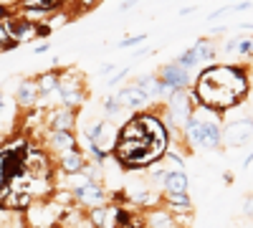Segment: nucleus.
<instances>
[{"label":"nucleus","instance_id":"obj_1","mask_svg":"<svg viewBox=\"0 0 253 228\" xmlns=\"http://www.w3.org/2000/svg\"><path fill=\"white\" fill-rule=\"evenodd\" d=\"M167 150V127L155 114H137L122 127L112 155L122 168H144L162 160Z\"/></svg>","mask_w":253,"mask_h":228},{"label":"nucleus","instance_id":"obj_2","mask_svg":"<svg viewBox=\"0 0 253 228\" xmlns=\"http://www.w3.org/2000/svg\"><path fill=\"white\" fill-rule=\"evenodd\" d=\"M195 99L203 109L223 114L225 109L241 104L248 94V76L241 66H213L198 76Z\"/></svg>","mask_w":253,"mask_h":228},{"label":"nucleus","instance_id":"obj_3","mask_svg":"<svg viewBox=\"0 0 253 228\" xmlns=\"http://www.w3.org/2000/svg\"><path fill=\"white\" fill-rule=\"evenodd\" d=\"M58 99L63 107L69 109H79L86 99V89H84V76L76 71H63L58 79V89H56Z\"/></svg>","mask_w":253,"mask_h":228},{"label":"nucleus","instance_id":"obj_4","mask_svg":"<svg viewBox=\"0 0 253 228\" xmlns=\"http://www.w3.org/2000/svg\"><path fill=\"white\" fill-rule=\"evenodd\" d=\"M157 79H160V89H162V94H175V91H182V89H187V84H190V74H187V69H182L177 61H172V64H167V66H162V71L157 74Z\"/></svg>","mask_w":253,"mask_h":228},{"label":"nucleus","instance_id":"obj_5","mask_svg":"<svg viewBox=\"0 0 253 228\" xmlns=\"http://www.w3.org/2000/svg\"><path fill=\"white\" fill-rule=\"evenodd\" d=\"M251 139H253V119L251 117L233 119L223 130V144H228V147H243Z\"/></svg>","mask_w":253,"mask_h":228},{"label":"nucleus","instance_id":"obj_6","mask_svg":"<svg viewBox=\"0 0 253 228\" xmlns=\"http://www.w3.org/2000/svg\"><path fill=\"white\" fill-rule=\"evenodd\" d=\"M74 200L81 203V205H86V208H91V205H101V203H107V190H104V185L99 180H89V182H84L81 188H74L71 190Z\"/></svg>","mask_w":253,"mask_h":228},{"label":"nucleus","instance_id":"obj_7","mask_svg":"<svg viewBox=\"0 0 253 228\" xmlns=\"http://www.w3.org/2000/svg\"><path fill=\"white\" fill-rule=\"evenodd\" d=\"M86 218L94 228H119V205H91Z\"/></svg>","mask_w":253,"mask_h":228},{"label":"nucleus","instance_id":"obj_8","mask_svg":"<svg viewBox=\"0 0 253 228\" xmlns=\"http://www.w3.org/2000/svg\"><path fill=\"white\" fill-rule=\"evenodd\" d=\"M79 109H46V130H58V132H74L76 130V122H79Z\"/></svg>","mask_w":253,"mask_h":228},{"label":"nucleus","instance_id":"obj_9","mask_svg":"<svg viewBox=\"0 0 253 228\" xmlns=\"http://www.w3.org/2000/svg\"><path fill=\"white\" fill-rule=\"evenodd\" d=\"M46 152L51 155H66L71 150H79V142H76V135L74 132H58V130H48L46 135Z\"/></svg>","mask_w":253,"mask_h":228},{"label":"nucleus","instance_id":"obj_10","mask_svg":"<svg viewBox=\"0 0 253 228\" xmlns=\"http://www.w3.org/2000/svg\"><path fill=\"white\" fill-rule=\"evenodd\" d=\"M38 99H41V94H38L36 79H20L18 89H15V104L23 112H28V109H33L38 104Z\"/></svg>","mask_w":253,"mask_h":228},{"label":"nucleus","instance_id":"obj_11","mask_svg":"<svg viewBox=\"0 0 253 228\" xmlns=\"http://www.w3.org/2000/svg\"><path fill=\"white\" fill-rule=\"evenodd\" d=\"M117 101L122 104V109H142V107H147L150 104V96H147L139 87H134V84H129V87H124L119 94H117Z\"/></svg>","mask_w":253,"mask_h":228},{"label":"nucleus","instance_id":"obj_12","mask_svg":"<svg viewBox=\"0 0 253 228\" xmlns=\"http://www.w3.org/2000/svg\"><path fill=\"white\" fill-rule=\"evenodd\" d=\"M223 144V127L215 119H205L203 122V139H200V147L205 150H218Z\"/></svg>","mask_w":253,"mask_h":228},{"label":"nucleus","instance_id":"obj_13","mask_svg":"<svg viewBox=\"0 0 253 228\" xmlns=\"http://www.w3.org/2000/svg\"><path fill=\"white\" fill-rule=\"evenodd\" d=\"M86 168V155L81 150H71L66 155H58V170L63 175H71V173H79Z\"/></svg>","mask_w":253,"mask_h":228},{"label":"nucleus","instance_id":"obj_14","mask_svg":"<svg viewBox=\"0 0 253 228\" xmlns=\"http://www.w3.org/2000/svg\"><path fill=\"white\" fill-rule=\"evenodd\" d=\"M162 185H165V193H187L190 182H187V175L180 170H165Z\"/></svg>","mask_w":253,"mask_h":228},{"label":"nucleus","instance_id":"obj_15","mask_svg":"<svg viewBox=\"0 0 253 228\" xmlns=\"http://www.w3.org/2000/svg\"><path fill=\"white\" fill-rule=\"evenodd\" d=\"M150 228H177L175 226V218L170 211H165V208H155V211H147L144 213V221Z\"/></svg>","mask_w":253,"mask_h":228},{"label":"nucleus","instance_id":"obj_16","mask_svg":"<svg viewBox=\"0 0 253 228\" xmlns=\"http://www.w3.org/2000/svg\"><path fill=\"white\" fill-rule=\"evenodd\" d=\"M58 79H61V71H43V74L36 79L41 99H46V96L56 94V89H58Z\"/></svg>","mask_w":253,"mask_h":228},{"label":"nucleus","instance_id":"obj_17","mask_svg":"<svg viewBox=\"0 0 253 228\" xmlns=\"http://www.w3.org/2000/svg\"><path fill=\"white\" fill-rule=\"evenodd\" d=\"M134 87H139L150 99H157L160 94H162V89H160V79L157 76H152V74H147V76H139L137 81H134Z\"/></svg>","mask_w":253,"mask_h":228},{"label":"nucleus","instance_id":"obj_18","mask_svg":"<svg viewBox=\"0 0 253 228\" xmlns=\"http://www.w3.org/2000/svg\"><path fill=\"white\" fill-rule=\"evenodd\" d=\"M193 48H195V53H198L200 61H208V64H210V61L215 58V46L210 44V38H200Z\"/></svg>","mask_w":253,"mask_h":228},{"label":"nucleus","instance_id":"obj_19","mask_svg":"<svg viewBox=\"0 0 253 228\" xmlns=\"http://www.w3.org/2000/svg\"><path fill=\"white\" fill-rule=\"evenodd\" d=\"M177 64H180L182 69H195V66L200 64V58H198L195 48H187L182 56H177Z\"/></svg>","mask_w":253,"mask_h":228},{"label":"nucleus","instance_id":"obj_20","mask_svg":"<svg viewBox=\"0 0 253 228\" xmlns=\"http://www.w3.org/2000/svg\"><path fill=\"white\" fill-rule=\"evenodd\" d=\"M13 48H18V44L10 38V33L5 28V20H0V51H13Z\"/></svg>","mask_w":253,"mask_h":228},{"label":"nucleus","instance_id":"obj_21","mask_svg":"<svg viewBox=\"0 0 253 228\" xmlns=\"http://www.w3.org/2000/svg\"><path fill=\"white\" fill-rule=\"evenodd\" d=\"M162 198L170 203V208H177V205H193V200H190L187 193H165Z\"/></svg>","mask_w":253,"mask_h":228},{"label":"nucleus","instance_id":"obj_22","mask_svg":"<svg viewBox=\"0 0 253 228\" xmlns=\"http://www.w3.org/2000/svg\"><path fill=\"white\" fill-rule=\"evenodd\" d=\"M162 157H165L167 162H170V165H175V170H180V173L185 170V160H182L177 152H172V150H165V155H162Z\"/></svg>","mask_w":253,"mask_h":228},{"label":"nucleus","instance_id":"obj_23","mask_svg":"<svg viewBox=\"0 0 253 228\" xmlns=\"http://www.w3.org/2000/svg\"><path fill=\"white\" fill-rule=\"evenodd\" d=\"M104 112H107L109 117H114V114L122 112V104L117 101V96H107V99H104Z\"/></svg>","mask_w":253,"mask_h":228},{"label":"nucleus","instance_id":"obj_24","mask_svg":"<svg viewBox=\"0 0 253 228\" xmlns=\"http://www.w3.org/2000/svg\"><path fill=\"white\" fill-rule=\"evenodd\" d=\"M147 41V36H126V38H122L119 41V48H129V46H139V44H144Z\"/></svg>","mask_w":253,"mask_h":228},{"label":"nucleus","instance_id":"obj_25","mask_svg":"<svg viewBox=\"0 0 253 228\" xmlns=\"http://www.w3.org/2000/svg\"><path fill=\"white\" fill-rule=\"evenodd\" d=\"M243 213H246L248 218H253V195L246 198V203H243Z\"/></svg>","mask_w":253,"mask_h":228},{"label":"nucleus","instance_id":"obj_26","mask_svg":"<svg viewBox=\"0 0 253 228\" xmlns=\"http://www.w3.org/2000/svg\"><path fill=\"white\" fill-rule=\"evenodd\" d=\"M126 74H129V69H122V71H119L117 76H112V79H109V87H117V84H119V81H122V79H124Z\"/></svg>","mask_w":253,"mask_h":228},{"label":"nucleus","instance_id":"obj_27","mask_svg":"<svg viewBox=\"0 0 253 228\" xmlns=\"http://www.w3.org/2000/svg\"><path fill=\"white\" fill-rule=\"evenodd\" d=\"M96 3H101V0H79V3H76V5H79L81 10H89V8H94Z\"/></svg>","mask_w":253,"mask_h":228},{"label":"nucleus","instance_id":"obj_28","mask_svg":"<svg viewBox=\"0 0 253 228\" xmlns=\"http://www.w3.org/2000/svg\"><path fill=\"white\" fill-rule=\"evenodd\" d=\"M137 3H139V0H124V3L119 5V13H126V10H132V8H134Z\"/></svg>","mask_w":253,"mask_h":228},{"label":"nucleus","instance_id":"obj_29","mask_svg":"<svg viewBox=\"0 0 253 228\" xmlns=\"http://www.w3.org/2000/svg\"><path fill=\"white\" fill-rule=\"evenodd\" d=\"M48 51H51V44H38V48H33L36 56H43V53H48Z\"/></svg>","mask_w":253,"mask_h":228},{"label":"nucleus","instance_id":"obj_30","mask_svg":"<svg viewBox=\"0 0 253 228\" xmlns=\"http://www.w3.org/2000/svg\"><path fill=\"white\" fill-rule=\"evenodd\" d=\"M112 69H117V66H114V64H101L99 74H101V76H107V74H112Z\"/></svg>","mask_w":253,"mask_h":228},{"label":"nucleus","instance_id":"obj_31","mask_svg":"<svg viewBox=\"0 0 253 228\" xmlns=\"http://www.w3.org/2000/svg\"><path fill=\"white\" fill-rule=\"evenodd\" d=\"M251 8V0H243V3H233V10H248Z\"/></svg>","mask_w":253,"mask_h":228},{"label":"nucleus","instance_id":"obj_32","mask_svg":"<svg viewBox=\"0 0 253 228\" xmlns=\"http://www.w3.org/2000/svg\"><path fill=\"white\" fill-rule=\"evenodd\" d=\"M190 13H195V8H182L180 10V15H190Z\"/></svg>","mask_w":253,"mask_h":228},{"label":"nucleus","instance_id":"obj_33","mask_svg":"<svg viewBox=\"0 0 253 228\" xmlns=\"http://www.w3.org/2000/svg\"><path fill=\"white\" fill-rule=\"evenodd\" d=\"M251 162H253V152H251V155H248V157L243 160V168H248V165H251Z\"/></svg>","mask_w":253,"mask_h":228},{"label":"nucleus","instance_id":"obj_34","mask_svg":"<svg viewBox=\"0 0 253 228\" xmlns=\"http://www.w3.org/2000/svg\"><path fill=\"white\" fill-rule=\"evenodd\" d=\"M5 109V96H3V91H0V112Z\"/></svg>","mask_w":253,"mask_h":228},{"label":"nucleus","instance_id":"obj_35","mask_svg":"<svg viewBox=\"0 0 253 228\" xmlns=\"http://www.w3.org/2000/svg\"><path fill=\"white\" fill-rule=\"evenodd\" d=\"M53 228H74V226H53Z\"/></svg>","mask_w":253,"mask_h":228},{"label":"nucleus","instance_id":"obj_36","mask_svg":"<svg viewBox=\"0 0 253 228\" xmlns=\"http://www.w3.org/2000/svg\"><path fill=\"white\" fill-rule=\"evenodd\" d=\"M5 142V135H0V144H3Z\"/></svg>","mask_w":253,"mask_h":228},{"label":"nucleus","instance_id":"obj_37","mask_svg":"<svg viewBox=\"0 0 253 228\" xmlns=\"http://www.w3.org/2000/svg\"><path fill=\"white\" fill-rule=\"evenodd\" d=\"M119 228H137V226H119Z\"/></svg>","mask_w":253,"mask_h":228},{"label":"nucleus","instance_id":"obj_38","mask_svg":"<svg viewBox=\"0 0 253 228\" xmlns=\"http://www.w3.org/2000/svg\"><path fill=\"white\" fill-rule=\"evenodd\" d=\"M233 3H236V0H233Z\"/></svg>","mask_w":253,"mask_h":228}]
</instances>
